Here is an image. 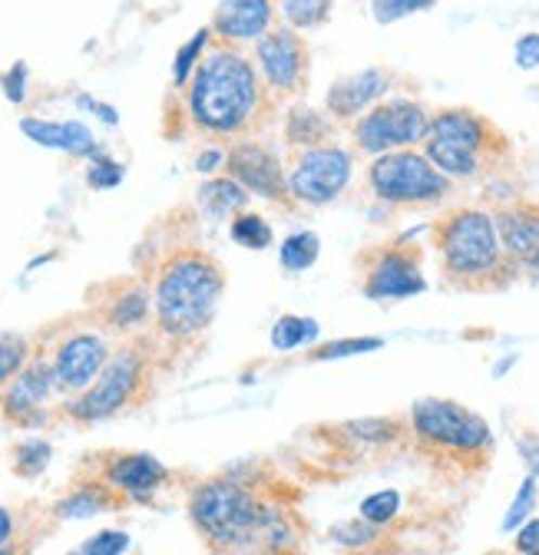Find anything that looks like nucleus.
<instances>
[{
    "mask_svg": "<svg viewBox=\"0 0 539 555\" xmlns=\"http://www.w3.org/2000/svg\"><path fill=\"white\" fill-rule=\"evenodd\" d=\"M265 83L239 47L216 43L202 56L185 87L189 122L213 139H239L265 109Z\"/></svg>",
    "mask_w": 539,
    "mask_h": 555,
    "instance_id": "f257e3e1",
    "label": "nucleus"
},
{
    "mask_svg": "<svg viewBox=\"0 0 539 555\" xmlns=\"http://www.w3.org/2000/svg\"><path fill=\"white\" fill-rule=\"evenodd\" d=\"M434 248L444 278L463 292H500L523 274L500 245L493 212L477 205H457L444 212L434 225Z\"/></svg>",
    "mask_w": 539,
    "mask_h": 555,
    "instance_id": "f03ea898",
    "label": "nucleus"
},
{
    "mask_svg": "<svg viewBox=\"0 0 539 555\" xmlns=\"http://www.w3.org/2000/svg\"><path fill=\"white\" fill-rule=\"evenodd\" d=\"M226 292L222 264L198 248L172 251L156 271L153 285V318L163 337L192 340L206 331L219 311Z\"/></svg>",
    "mask_w": 539,
    "mask_h": 555,
    "instance_id": "7ed1b4c3",
    "label": "nucleus"
},
{
    "mask_svg": "<svg viewBox=\"0 0 539 555\" xmlns=\"http://www.w3.org/2000/svg\"><path fill=\"white\" fill-rule=\"evenodd\" d=\"M424 156L450 179H480L510 156V135L470 106H444L431 116Z\"/></svg>",
    "mask_w": 539,
    "mask_h": 555,
    "instance_id": "20e7f679",
    "label": "nucleus"
},
{
    "mask_svg": "<svg viewBox=\"0 0 539 555\" xmlns=\"http://www.w3.org/2000/svg\"><path fill=\"white\" fill-rule=\"evenodd\" d=\"M411 434L440 456L484 466L493 450V430L480 413L447 397H424L411 406Z\"/></svg>",
    "mask_w": 539,
    "mask_h": 555,
    "instance_id": "39448f33",
    "label": "nucleus"
},
{
    "mask_svg": "<svg viewBox=\"0 0 539 555\" xmlns=\"http://www.w3.org/2000/svg\"><path fill=\"white\" fill-rule=\"evenodd\" d=\"M261 513L265 503L229 476L202 482L189 500V519L213 548H242L255 542Z\"/></svg>",
    "mask_w": 539,
    "mask_h": 555,
    "instance_id": "423d86ee",
    "label": "nucleus"
},
{
    "mask_svg": "<svg viewBox=\"0 0 539 555\" xmlns=\"http://www.w3.org/2000/svg\"><path fill=\"white\" fill-rule=\"evenodd\" d=\"M368 189L394 208H427L450 198L453 182L424 156V150H394L368 166Z\"/></svg>",
    "mask_w": 539,
    "mask_h": 555,
    "instance_id": "0eeeda50",
    "label": "nucleus"
},
{
    "mask_svg": "<svg viewBox=\"0 0 539 555\" xmlns=\"http://www.w3.org/2000/svg\"><path fill=\"white\" fill-rule=\"evenodd\" d=\"M150 380V358L143 354V347L129 344L123 351H116L103 374L84 390L77 393L70 403H66V416L77 424H100L110 421L119 410H126L129 403H137L143 387Z\"/></svg>",
    "mask_w": 539,
    "mask_h": 555,
    "instance_id": "6e6552de",
    "label": "nucleus"
},
{
    "mask_svg": "<svg viewBox=\"0 0 539 555\" xmlns=\"http://www.w3.org/2000/svg\"><path fill=\"white\" fill-rule=\"evenodd\" d=\"M431 116L434 113L414 96H387L377 106H371L361 119H355L351 139L361 153L374 159L394 150H414L424 146Z\"/></svg>",
    "mask_w": 539,
    "mask_h": 555,
    "instance_id": "1a4fd4ad",
    "label": "nucleus"
},
{
    "mask_svg": "<svg viewBox=\"0 0 539 555\" xmlns=\"http://www.w3.org/2000/svg\"><path fill=\"white\" fill-rule=\"evenodd\" d=\"M361 292L368 301H408L427 292L421 248L403 242L371 248L361 258Z\"/></svg>",
    "mask_w": 539,
    "mask_h": 555,
    "instance_id": "9d476101",
    "label": "nucleus"
},
{
    "mask_svg": "<svg viewBox=\"0 0 539 555\" xmlns=\"http://www.w3.org/2000/svg\"><path fill=\"white\" fill-rule=\"evenodd\" d=\"M351 176H355V153L345 146L324 143V146L298 153L295 166L288 169V192L301 205L321 208L345 195V189L351 185Z\"/></svg>",
    "mask_w": 539,
    "mask_h": 555,
    "instance_id": "9b49d317",
    "label": "nucleus"
},
{
    "mask_svg": "<svg viewBox=\"0 0 539 555\" xmlns=\"http://www.w3.org/2000/svg\"><path fill=\"white\" fill-rule=\"evenodd\" d=\"M308 47L298 30L272 27L255 43V69L272 96H295L308 83Z\"/></svg>",
    "mask_w": 539,
    "mask_h": 555,
    "instance_id": "f8f14e48",
    "label": "nucleus"
},
{
    "mask_svg": "<svg viewBox=\"0 0 539 555\" xmlns=\"http://www.w3.org/2000/svg\"><path fill=\"white\" fill-rule=\"evenodd\" d=\"M226 176H232L265 202H285L292 195L282 156L258 139H239L232 150H226Z\"/></svg>",
    "mask_w": 539,
    "mask_h": 555,
    "instance_id": "ddd939ff",
    "label": "nucleus"
},
{
    "mask_svg": "<svg viewBox=\"0 0 539 555\" xmlns=\"http://www.w3.org/2000/svg\"><path fill=\"white\" fill-rule=\"evenodd\" d=\"M110 347L106 337L97 331H77L70 337H63L60 347L53 351L50 364H53V377H56V390L66 393H84L106 367L110 361Z\"/></svg>",
    "mask_w": 539,
    "mask_h": 555,
    "instance_id": "4468645a",
    "label": "nucleus"
},
{
    "mask_svg": "<svg viewBox=\"0 0 539 555\" xmlns=\"http://www.w3.org/2000/svg\"><path fill=\"white\" fill-rule=\"evenodd\" d=\"M56 390V377H53V364L43 358H34L4 390H0V410L11 424L34 430L47 424V400Z\"/></svg>",
    "mask_w": 539,
    "mask_h": 555,
    "instance_id": "2eb2a0df",
    "label": "nucleus"
},
{
    "mask_svg": "<svg viewBox=\"0 0 539 555\" xmlns=\"http://www.w3.org/2000/svg\"><path fill=\"white\" fill-rule=\"evenodd\" d=\"M275 17H279L275 0H219L209 30L213 37H219V43L229 47L258 43L275 27Z\"/></svg>",
    "mask_w": 539,
    "mask_h": 555,
    "instance_id": "dca6fc26",
    "label": "nucleus"
},
{
    "mask_svg": "<svg viewBox=\"0 0 539 555\" xmlns=\"http://www.w3.org/2000/svg\"><path fill=\"white\" fill-rule=\"evenodd\" d=\"M394 90V74L381 66H364L358 74L342 77L338 83H331L328 90V113L334 119H361L371 106L387 100Z\"/></svg>",
    "mask_w": 539,
    "mask_h": 555,
    "instance_id": "f3484780",
    "label": "nucleus"
},
{
    "mask_svg": "<svg viewBox=\"0 0 539 555\" xmlns=\"http://www.w3.org/2000/svg\"><path fill=\"white\" fill-rule=\"evenodd\" d=\"M166 479L169 469L150 453H119L103 466V482H110L123 500L137 503H150Z\"/></svg>",
    "mask_w": 539,
    "mask_h": 555,
    "instance_id": "a211bd4d",
    "label": "nucleus"
},
{
    "mask_svg": "<svg viewBox=\"0 0 539 555\" xmlns=\"http://www.w3.org/2000/svg\"><path fill=\"white\" fill-rule=\"evenodd\" d=\"M493 222H497L506 258L523 268L539 251V202H529V198L506 202L493 208Z\"/></svg>",
    "mask_w": 539,
    "mask_h": 555,
    "instance_id": "6ab92c4d",
    "label": "nucleus"
},
{
    "mask_svg": "<svg viewBox=\"0 0 539 555\" xmlns=\"http://www.w3.org/2000/svg\"><path fill=\"white\" fill-rule=\"evenodd\" d=\"M21 132L30 139V143H37V146H43V150L70 153V156H93V153H97V139H93L90 126H84L80 119L60 122V119L24 116V119H21Z\"/></svg>",
    "mask_w": 539,
    "mask_h": 555,
    "instance_id": "aec40b11",
    "label": "nucleus"
},
{
    "mask_svg": "<svg viewBox=\"0 0 539 555\" xmlns=\"http://www.w3.org/2000/svg\"><path fill=\"white\" fill-rule=\"evenodd\" d=\"M248 202H252V192L242 182H235L232 176H216L198 185V205H202V212L213 219L232 222L239 212H245Z\"/></svg>",
    "mask_w": 539,
    "mask_h": 555,
    "instance_id": "412c9836",
    "label": "nucleus"
},
{
    "mask_svg": "<svg viewBox=\"0 0 539 555\" xmlns=\"http://www.w3.org/2000/svg\"><path fill=\"white\" fill-rule=\"evenodd\" d=\"M126 503L110 482H90V486H77V490L66 493L60 503H56V516L60 519H90L97 513H106L113 506Z\"/></svg>",
    "mask_w": 539,
    "mask_h": 555,
    "instance_id": "4be33fe9",
    "label": "nucleus"
},
{
    "mask_svg": "<svg viewBox=\"0 0 539 555\" xmlns=\"http://www.w3.org/2000/svg\"><path fill=\"white\" fill-rule=\"evenodd\" d=\"M334 132V119H328L321 109L315 106H295L285 119V139L288 146L295 150H315V146H324L328 135Z\"/></svg>",
    "mask_w": 539,
    "mask_h": 555,
    "instance_id": "5701e85b",
    "label": "nucleus"
},
{
    "mask_svg": "<svg viewBox=\"0 0 539 555\" xmlns=\"http://www.w3.org/2000/svg\"><path fill=\"white\" fill-rule=\"evenodd\" d=\"M153 311V298L146 292V285H129L123 292H116V298L103 308V321L116 331H132L146 324Z\"/></svg>",
    "mask_w": 539,
    "mask_h": 555,
    "instance_id": "b1692460",
    "label": "nucleus"
},
{
    "mask_svg": "<svg viewBox=\"0 0 539 555\" xmlns=\"http://www.w3.org/2000/svg\"><path fill=\"white\" fill-rule=\"evenodd\" d=\"M342 434L361 447H390L408 434V427H403L400 421H394V416H364V421L345 424Z\"/></svg>",
    "mask_w": 539,
    "mask_h": 555,
    "instance_id": "393cba45",
    "label": "nucleus"
},
{
    "mask_svg": "<svg viewBox=\"0 0 539 555\" xmlns=\"http://www.w3.org/2000/svg\"><path fill=\"white\" fill-rule=\"evenodd\" d=\"M321 258V238L315 232H292L282 245H279V264L292 274H301L308 268H315Z\"/></svg>",
    "mask_w": 539,
    "mask_h": 555,
    "instance_id": "a878e982",
    "label": "nucleus"
},
{
    "mask_svg": "<svg viewBox=\"0 0 539 555\" xmlns=\"http://www.w3.org/2000/svg\"><path fill=\"white\" fill-rule=\"evenodd\" d=\"M229 235L245 251H265L275 242V232H272V225H268V219L258 212H248V208L229 222Z\"/></svg>",
    "mask_w": 539,
    "mask_h": 555,
    "instance_id": "bb28decb",
    "label": "nucleus"
},
{
    "mask_svg": "<svg viewBox=\"0 0 539 555\" xmlns=\"http://www.w3.org/2000/svg\"><path fill=\"white\" fill-rule=\"evenodd\" d=\"M331 11H334V0H279L282 24L298 30V34L328 24Z\"/></svg>",
    "mask_w": 539,
    "mask_h": 555,
    "instance_id": "cd10ccee",
    "label": "nucleus"
},
{
    "mask_svg": "<svg viewBox=\"0 0 539 555\" xmlns=\"http://www.w3.org/2000/svg\"><path fill=\"white\" fill-rule=\"evenodd\" d=\"M272 347L275 351H298V347L318 340V321L315 318H301V314H282L275 324H272Z\"/></svg>",
    "mask_w": 539,
    "mask_h": 555,
    "instance_id": "c85d7f7f",
    "label": "nucleus"
},
{
    "mask_svg": "<svg viewBox=\"0 0 539 555\" xmlns=\"http://www.w3.org/2000/svg\"><path fill=\"white\" fill-rule=\"evenodd\" d=\"M209 43H213V30L209 27H202V30H195L179 50H176V60H172V83L182 90V87H189V80H192V74H195V66L202 63V56L209 53Z\"/></svg>",
    "mask_w": 539,
    "mask_h": 555,
    "instance_id": "c756f323",
    "label": "nucleus"
},
{
    "mask_svg": "<svg viewBox=\"0 0 539 555\" xmlns=\"http://www.w3.org/2000/svg\"><path fill=\"white\" fill-rule=\"evenodd\" d=\"M30 361H34V351L24 334H14V331L0 334V390H4Z\"/></svg>",
    "mask_w": 539,
    "mask_h": 555,
    "instance_id": "7c9ffc66",
    "label": "nucleus"
},
{
    "mask_svg": "<svg viewBox=\"0 0 539 555\" xmlns=\"http://www.w3.org/2000/svg\"><path fill=\"white\" fill-rule=\"evenodd\" d=\"M50 456H53V447L47 443V440H24V443H17L14 447V453H11V466H14V473L17 476H24V479H34V476H40L43 469H47V463H50Z\"/></svg>",
    "mask_w": 539,
    "mask_h": 555,
    "instance_id": "2f4dec72",
    "label": "nucleus"
},
{
    "mask_svg": "<svg viewBox=\"0 0 539 555\" xmlns=\"http://www.w3.org/2000/svg\"><path fill=\"white\" fill-rule=\"evenodd\" d=\"M384 340L381 337H342V340H331L324 347L311 354V361H345V358H361L371 351H381Z\"/></svg>",
    "mask_w": 539,
    "mask_h": 555,
    "instance_id": "473e14b6",
    "label": "nucleus"
},
{
    "mask_svg": "<svg viewBox=\"0 0 539 555\" xmlns=\"http://www.w3.org/2000/svg\"><path fill=\"white\" fill-rule=\"evenodd\" d=\"M397 513H400V493L397 490H381V493H371L368 500H361V506H358V516L364 519V522H371V526H387V522H394L397 519Z\"/></svg>",
    "mask_w": 539,
    "mask_h": 555,
    "instance_id": "72a5a7b5",
    "label": "nucleus"
},
{
    "mask_svg": "<svg viewBox=\"0 0 539 555\" xmlns=\"http://www.w3.org/2000/svg\"><path fill=\"white\" fill-rule=\"evenodd\" d=\"M536 500H539V479L526 473V479L519 482V493H516L513 506H510L506 516H503V532H516V529L532 516Z\"/></svg>",
    "mask_w": 539,
    "mask_h": 555,
    "instance_id": "f704fd0d",
    "label": "nucleus"
},
{
    "mask_svg": "<svg viewBox=\"0 0 539 555\" xmlns=\"http://www.w3.org/2000/svg\"><path fill=\"white\" fill-rule=\"evenodd\" d=\"M437 0H371V14L377 24H397L403 17H414L421 11H431Z\"/></svg>",
    "mask_w": 539,
    "mask_h": 555,
    "instance_id": "c9c22d12",
    "label": "nucleus"
},
{
    "mask_svg": "<svg viewBox=\"0 0 539 555\" xmlns=\"http://www.w3.org/2000/svg\"><path fill=\"white\" fill-rule=\"evenodd\" d=\"M123 176H126V169L113 156H106V153H93L90 156V169H87V185L90 189H100V192L103 189H116L123 182Z\"/></svg>",
    "mask_w": 539,
    "mask_h": 555,
    "instance_id": "e433bc0d",
    "label": "nucleus"
},
{
    "mask_svg": "<svg viewBox=\"0 0 539 555\" xmlns=\"http://www.w3.org/2000/svg\"><path fill=\"white\" fill-rule=\"evenodd\" d=\"M129 548V535L123 529H103L84 542L80 555H123Z\"/></svg>",
    "mask_w": 539,
    "mask_h": 555,
    "instance_id": "4c0bfd02",
    "label": "nucleus"
},
{
    "mask_svg": "<svg viewBox=\"0 0 539 555\" xmlns=\"http://www.w3.org/2000/svg\"><path fill=\"white\" fill-rule=\"evenodd\" d=\"M513 60H516L519 69H536V66H539V34H536V30L516 37V43H513Z\"/></svg>",
    "mask_w": 539,
    "mask_h": 555,
    "instance_id": "58836bf2",
    "label": "nucleus"
},
{
    "mask_svg": "<svg viewBox=\"0 0 539 555\" xmlns=\"http://www.w3.org/2000/svg\"><path fill=\"white\" fill-rule=\"evenodd\" d=\"M27 77H30V69H27V63L24 60H17L8 74H4V96L11 100V103H24L27 100Z\"/></svg>",
    "mask_w": 539,
    "mask_h": 555,
    "instance_id": "ea45409f",
    "label": "nucleus"
},
{
    "mask_svg": "<svg viewBox=\"0 0 539 555\" xmlns=\"http://www.w3.org/2000/svg\"><path fill=\"white\" fill-rule=\"evenodd\" d=\"M334 535L345 539V545H368V542L377 539V526H371V522H364V519L358 516L355 522H348V526H342V529H334Z\"/></svg>",
    "mask_w": 539,
    "mask_h": 555,
    "instance_id": "a19ab883",
    "label": "nucleus"
},
{
    "mask_svg": "<svg viewBox=\"0 0 539 555\" xmlns=\"http://www.w3.org/2000/svg\"><path fill=\"white\" fill-rule=\"evenodd\" d=\"M516 552L519 555H539V519H526L516 529Z\"/></svg>",
    "mask_w": 539,
    "mask_h": 555,
    "instance_id": "79ce46f5",
    "label": "nucleus"
},
{
    "mask_svg": "<svg viewBox=\"0 0 539 555\" xmlns=\"http://www.w3.org/2000/svg\"><path fill=\"white\" fill-rule=\"evenodd\" d=\"M516 450H519V456L526 460L529 476L539 479V434H519V437H516Z\"/></svg>",
    "mask_w": 539,
    "mask_h": 555,
    "instance_id": "37998d69",
    "label": "nucleus"
},
{
    "mask_svg": "<svg viewBox=\"0 0 539 555\" xmlns=\"http://www.w3.org/2000/svg\"><path fill=\"white\" fill-rule=\"evenodd\" d=\"M219 169H226V150H206V153L195 156V172L198 176H213Z\"/></svg>",
    "mask_w": 539,
    "mask_h": 555,
    "instance_id": "c03bdc74",
    "label": "nucleus"
},
{
    "mask_svg": "<svg viewBox=\"0 0 539 555\" xmlns=\"http://www.w3.org/2000/svg\"><path fill=\"white\" fill-rule=\"evenodd\" d=\"M77 103H80L84 109L97 113V116H100V119H103L106 126H116V122H119V113H116L113 106H106V103H97V100H90V96H80Z\"/></svg>",
    "mask_w": 539,
    "mask_h": 555,
    "instance_id": "a18cd8bd",
    "label": "nucleus"
},
{
    "mask_svg": "<svg viewBox=\"0 0 539 555\" xmlns=\"http://www.w3.org/2000/svg\"><path fill=\"white\" fill-rule=\"evenodd\" d=\"M14 532H17V522H14V513H11L8 506H0V548H4V545H11V539H14Z\"/></svg>",
    "mask_w": 539,
    "mask_h": 555,
    "instance_id": "49530a36",
    "label": "nucleus"
},
{
    "mask_svg": "<svg viewBox=\"0 0 539 555\" xmlns=\"http://www.w3.org/2000/svg\"><path fill=\"white\" fill-rule=\"evenodd\" d=\"M523 274L529 278V282H536V285H539V251H536V255H532V258L523 264Z\"/></svg>",
    "mask_w": 539,
    "mask_h": 555,
    "instance_id": "de8ad7c7",
    "label": "nucleus"
},
{
    "mask_svg": "<svg viewBox=\"0 0 539 555\" xmlns=\"http://www.w3.org/2000/svg\"><path fill=\"white\" fill-rule=\"evenodd\" d=\"M0 555H14V548H11V545H4V548H0Z\"/></svg>",
    "mask_w": 539,
    "mask_h": 555,
    "instance_id": "09e8293b",
    "label": "nucleus"
}]
</instances>
